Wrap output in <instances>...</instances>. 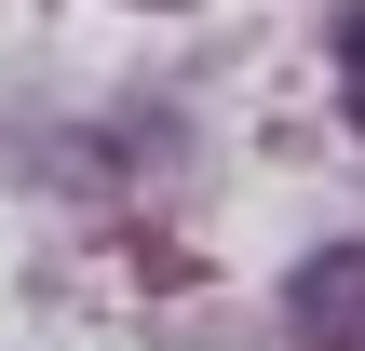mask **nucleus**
<instances>
[{
    "instance_id": "obj_1",
    "label": "nucleus",
    "mask_w": 365,
    "mask_h": 351,
    "mask_svg": "<svg viewBox=\"0 0 365 351\" xmlns=\"http://www.w3.org/2000/svg\"><path fill=\"white\" fill-rule=\"evenodd\" d=\"M284 311H298L312 351H365V243H325V257L284 284Z\"/></svg>"
},
{
    "instance_id": "obj_2",
    "label": "nucleus",
    "mask_w": 365,
    "mask_h": 351,
    "mask_svg": "<svg viewBox=\"0 0 365 351\" xmlns=\"http://www.w3.org/2000/svg\"><path fill=\"white\" fill-rule=\"evenodd\" d=\"M339 95H352V135H365V0L339 14Z\"/></svg>"
}]
</instances>
